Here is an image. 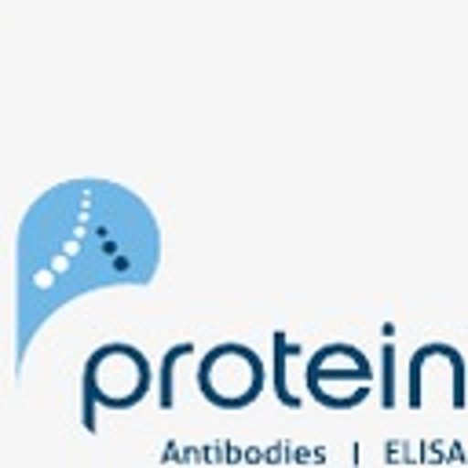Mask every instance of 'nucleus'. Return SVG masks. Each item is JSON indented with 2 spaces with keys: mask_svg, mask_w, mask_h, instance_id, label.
I'll return each mask as SVG.
<instances>
[{
  "mask_svg": "<svg viewBox=\"0 0 468 468\" xmlns=\"http://www.w3.org/2000/svg\"><path fill=\"white\" fill-rule=\"evenodd\" d=\"M391 351L395 347H384V406H391V384H395L391 380V358H395Z\"/></svg>",
  "mask_w": 468,
  "mask_h": 468,
  "instance_id": "nucleus-1",
  "label": "nucleus"
}]
</instances>
